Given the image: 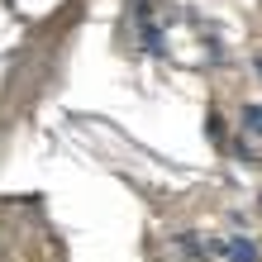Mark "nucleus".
<instances>
[{"label": "nucleus", "instance_id": "1", "mask_svg": "<svg viewBox=\"0 0 262 262\" xmlns=\"http://www.w3.org/2000/svg\"><path fill=\"white\" fill-rule=\"evenodd\" d=\"M243 119H248V129L262 134V105H248V115H243Z\"/></svg>", "mask_w": 262, "mask_h": 262}]
</instances>
